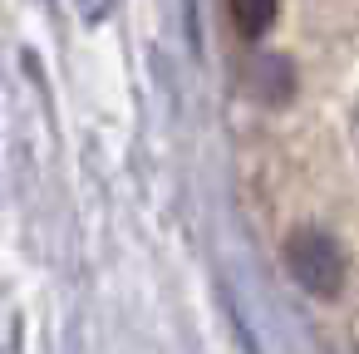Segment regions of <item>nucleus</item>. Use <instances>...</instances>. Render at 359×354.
<instances>
[{"label": "nucleus", "mask_w": 359, "mask_h": 354, "mask_svg": "<svg viewBox=\"0 0 359 354\" xmlns=\"http://www.w3.org/2000/svg\"><path fill=\"white\" fill-rule=\"evenodd\" d=\"M226 11H231V25L241 40H261L280 11V0H226Z\"/></svg>", "instance_id": "obj_3"}, {"label": "nucleus", "mask_w": 359, "mask_h": 354, "mask_svg": "<svg viewBox=\"0 0 359 354\" xmlns=\"http://www.w3.org/2000/svg\"><path fill=\"white\" fill-rule=\"evenodd\" d=\"M246 89L261 99V104H285L290 99V89H295V79H290V64L285 60H256L251 69H246Z\"/></svg>", "instance_id": "obj_2"}, {"label": "nucleus", "mask_w": 359, "mask_h": 354, "mask_svg": "<svg viewBox=\"0 0 359 354\" xmlns=\"http://www.w3.org/2000/svg\"><path fill=\"white\" fill-rule=\"evenodd\" d=\"M285 271L315 295V300H334L344 290V251L330 231L320 226H300L285 236Z\"/></svg>", "instance_id": "obj_1"}]
</instances>
